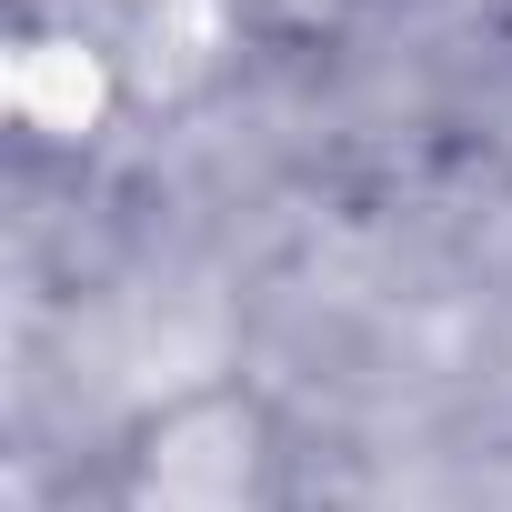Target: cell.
Instances as JSON below:
<instances>
[{"label":"cell","mask_w":512,"mask_h":512,"mask_svg":"<svg viewBox=\"0 0 512 512\" xmlns=\"http://www.w3.org/2000/svg\"><path fill=\"white\" fill-rule=\"evenodd\" d=\"M101 512H292V452L251 382H201L141 412L111 452Z\"/></svg>","instance_id":"obj_1"}]
</instances>
